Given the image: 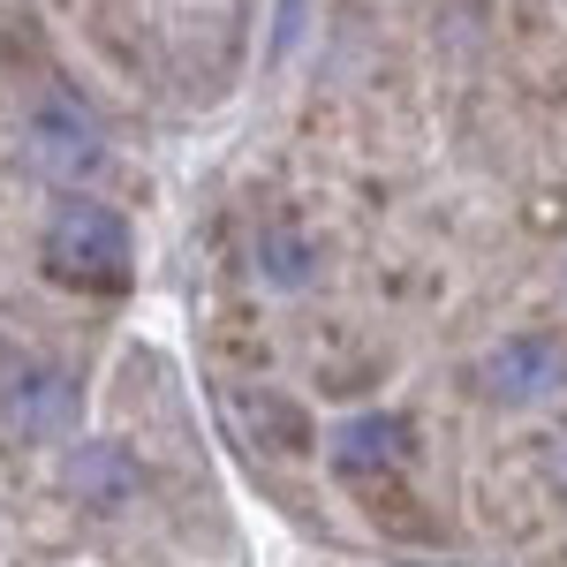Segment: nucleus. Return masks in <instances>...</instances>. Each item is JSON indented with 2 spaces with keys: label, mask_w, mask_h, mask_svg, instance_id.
Instances as JSON below:
<instances>
[{
  "label": "nucleus",
  "mask_w": 567,
  "mask_h": 567,
  "mask_svg": "<svg viewBox=\"0 0 567 567\" xmlns=\"http://www.w3.org/2000/svg\"><path fill=\"white\" fill-rule=\"evenodd\" d=\"M416 462V424L409 416H393V409H355V416H341L333 432H326V470L341 484H379L401 477Z\"/></svg>",
  "instance_id": "obj_4"
},
{
  "label": "nucleus",
  "mask_w": 567,
  "mask_h": 567,
  "mask_svg": "<svg viewBox=\"0 0 567 567\" xmlns=\"http://www.w3.org/2000/svg\"><path fill=\"white\" fill-rule=\"evenodd\" d=\"M258 272H265V280H280V288H303L318 265H310V250L296 243V235H265V243H258Z\"/></svg>",
  "instance_id": "obj_7"
},
{
  "label": "nucleus",
  "mask_w": 567,
  "mask_h": 567,
  "mask_svg": "<svg viewBox=\"0 0 567 567\" xmlns=\"http://www.w3.org/2000/svg\"><path fill=\"white\" fill-rule=\"evenodd\" d=\"M23 159H31V175L53 182V189H84L99 182L106 167V122L91 114L76 91H39L31 99V114H23Z\"/></svg>",
  "instance_id": "obj_2"
},
{
  "label": "nucleus",
  "mask_w": 567,
  "mask_h": 567,
  "mask_svg": "<svg viewBox=\"0 0 567 567\" xmlns=\"http://www.w3.org/2000/svg\"><path fill=\"white\" fill-rule=\"evenodd\" d=\"M470 386L492 409H545L567 386V341L560 333H507L470 363Z\"/></svg>",
  "instance_id": "obj_3"
},
{
  "label": "nucleus",
  "mask_w": 567,
  "mask_h": 567,
  "mask_svg": "<svg viewBox=\"0 0 567 567\" xmlns=\"http://www.w3.org/2000/svg\"><path fill=\"white\" fill-rule=\"evenodd\" d=\"M69 492L84 499L91 515H122L136 492H144V470H136L130 446H114V439H84L76 462H69Z\"/></svg>",
  "instance_id": "obj_6"
},
{
  "label": "nucleus",
  "mask_w": 567,
  "mask_h": 567,
  "mask_svg": "<svg viewBox=\"0 0 567 567\" xmlns=\"http://www.w3.org/2000/svg\"><path fill=\"white\" fill-rule=\"evenodd\" d=\"M39 265L45 280L76 288V296H122L136 280V243L130 219L99 197H61L39 227Z\"/></svg>",
  "instance_id": "obj_1"
},
{
  "label": "nucleus",
  "mask_w": 567,
  "mask_h": 567,
  "mask_svg": "<svg viewBox=\"0 0 567 567\" xmlns=\"http://www.w3.org/2000/svg\"><path fill=\"white\" fill-rule=\"evenodd\" d=\"M76 416H84L76 371H61V363H16V371H8V386H0V424L16 439L61 446V439L76 432Z\"/></svg>",
  "instance_id": "obj_5"
}]
</instances>
